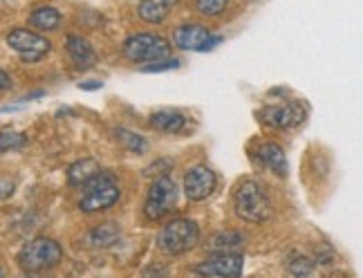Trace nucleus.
<instances>
[{"label":"nucleus","instance_id":"nucleus-1","mask_svg":"<svg viewBox=\"0 0 363 278\" xmlns=\"http://www.w3.org/2000/svg\"><path fill=\"white\" fill-rule=\"evenodd\" d=\"M235 213L245 222H254L260 225L272 216V198L267 189H264L256 179H245V182L235 189L233 196Z\"/></svg>","mask_w":363,"mask_h":278},{"label":"nucleus","instance_id":"nucleus-2","mask_svg":"<svg viewBox=\"0 0 363 278\" xmlns=\"http://www.w3.org/2000/svg\"><path fill=\"white\" fill-rule=\"evenodd\" d=\"M63 260V249L57 240L45 238H34L27 243L18 252V265L25 272H48L52 267H57Z\"/></svg>","mask_w":363,"mask_h":278},{"label":"nucleus","instance_id":"nucleus-3","mask_svg":"<svg viewBox=\"0 0 363 278\" xmlns=\"http://www.w3.org/2000/svg\"><path fill=\"white\" fill-rule=\"evenodd\" d=\"M198 240H200V227L189 218H175L171 222H166L157 235L160 249L171 256L189 252Z\"/></svg>","mask_w":363,"mask_h":278},{"label":"nucleus","instance_id":"nucleus-4","mask_svg":"<svg viewBox=\"0 0 363 278\" xmlns=\"http://www.w3.org/2000/svg\"><path fill=\"white\" fill-rule=\"evenodd\" d=\"M171 54L169 40L157 34H135L125 38L123 43V57L133 63H152L166 59Z\"/></svg>","mask_w":363,"mask_h":278},{"label":"nucleus","instance_id":"nucleus-5","mask_svg":"<svg viewBox=\"0 0 363 278\" xmlns=\"http://www.w3.org/2000/svg\"><path fill=\"white\" fill-rule=\"evenodd\" d=\"M175 202H177V184L169 175H162L150 184L144 213L148 220H162L164 216H169L173 211Z\"/></svg>","mask_w":363,"mask_h":278},{"label":"nucleus","instance_id":"nucleus-6","mask_svg":"<svg viewBox=\"0 0 363 278\" xmlns=\"http://www.w3.org/2000/svg\"><path fill=\"white\" fill-rule=\"evenodd\" d=\"M7 45L21 54V59L25 63H36L45 57L50 52L52 43L48 38H43L40 34L32 32V30H23V27H16V30H11L9 36H7Z\"/></svg>","mask_w":363,"mask_h":278},{"label":"nucleus","instance_id":"nucleus-7","mask_svg":"<svg viewBox=\"0 0 363 278\" xmlns=\"http://www.w3.org/2000/svg\"><path fill=\"white\" fill-rule=\"evenodd\" d=\"M245 267V260L240 254L222 252L216 256H208L200 265H195V274L204 278H240Z\"/></svg>","mask_w":363,"mask_h":278},{"label":"nucleus","instance_id":"nucleus-8","mask_svg":"<svg viewBox=\"0 0 363 278\" xmlns=\"http://www.w3.org/2000/svg\"><path fill=\"white\" fill-rule=\"evenodd\" d=\"M220 36L211 34L204 25L198 23H189V25H179L175 34H173V43L179 50H191V52H206L220 43Z\"/></svg>","mask_w":363,"mask_h":278},{"label":"nucleus","instance_id":"nucleus-9","mask_svg":"<svg viewBox=\"0 0 363 278\" xmlns=\"http://www.w3.org/2000/svg\"><path fill=\"white\" fill-rule=\"evenodd\" d=\"M216 184H218L216 173L204 164L193 166V169H189V173L184 175V193L193 202L206 200L216 191Z\"/></svg>","mask_w":363,"mask_h":278},{"label":"nucleus","instance_id":"nucleus-10","mask_svg":"<svg viewBox=\"0 0 363 278\" xmlns=\"http://www.w3.org/2000/svg\"><path fill=\"white\" fill-rule=\"evenodd\" d=\"M262 121L276 128H296L305 119V108L298 101H285L281 106H269L262 110Z\"/></svg>","mask_w":363,"mask_h":278},{"label":"nucleus","instance_id":"nucleus-11","mask_svg":"<svg viewBox=\"0 0 363 278\" xmlns=\"http://www.w3.org/2000/svg\"><path fill=\"white\" fill-rule=\"evenodd\" d=\"M121 196V189L117 182L106 184L101 189H92L83 193V198L79 202V208L83 213H94V211H104V208H110L113 204H117Z\"/></svg>","mask_w":363,"mask_h":278},{"label":"nucleus","instance_id":"nucleus-12","mask_svg":"<svg viewBox=\"0 0 363 278\" xmlns=\"http://www.w3.org/2000/svg\"><path fill=\"white\" fill-rule=\"evenodd\" d=\"M65 50H67V54H69V59H72L79 67H90V65H94V61H96V54H94L92 45H90L83 36L69 34V36L65 38Z\"/></svg>","mask_w":363,"mask_h":278},{"label":"nucleus","instance_id":"nucleus-13","mask_svg":"<svg viewBox=\"0 0 363 278\" xmlns=\"http://www.w3.org/2000/svg\"><path fill=\"white\" fill-rule=\"evenodd\" d=\"M258 160L267 166L269 171H274L276 175H281L285 177L287 171H289V164H287V157H285V150L278 146V144H260L258 148Z\"/></svg>","mask_w":363,"mask_h":278},{"label":"nucleus","instance_id":"nucleus-14","mask_svg":"<svg viewBox=\"0 0 363 278\" xmlns=\"http://www.w3.org/2000/svg\"><path fill=\"white\" fill-rule=\"evenodd\" d=\"M177 5V0H142L137 7L139 18L146 23H162L171 13V9Z\"/></svg>","mask_w":363,"mask_h":278},{"label":"nucleus","instance_id":"nucleus-15","mask_svg":"<svg viewBox=\"0 0 363 278\" xmlns=\"http://www.w3.org/2000/svg\"><path fill=\"white\" fill-rule=\"evenodd\" d=\"M96 173H101L99 162L92 160V157L79 160V162H74V164L67 169V182L72 184V187H83V184H86L88 179H92Z\"/></svg>","mask_w":363,"mask_h":278},{"label":"nucleus","instance_id":"nucleus-16","mask_svg":"<svg viewBox=\"0 0 363 278\" xmlns=\"http://www.w3.org/2000/svg\"><path fill=\"white\" fill-rule=\"evenodd\" d=\"M150 126L162 133H182L186 126V117L177 113V110H160L150 117Z\"/></svg>","mask_w":363,"mask_h":278},{"label":"nucleus","instance_id":"nucleus-17","mask_svg":"<svg viewBox=\"0 0 363 278\" xmlns=\"http://www.w3.org/2000/svg\"><path fill=\"white\" fill-rule=\"evenodd\" d=\"M30 25L38 32H52L61 25V13L54 7H38L30 13Z\"/></svg>","mask_w":363,"mask_h":278},{"label":"nucleus","instance_id":"nucleus-18","mask_svg":"<svg viewBox=\"0 0 363 278\" xmlns=\"http://www.w3.org/2000/svg\"><path fill=\"white\" fill-rule=\"evenodd\" d=\"M121 238V229L115 225V222H104L101 227H96L88 233V245L92 247H110L115 245Z\"/></svg>","mask_w":363,"mask_h":278},{"label":"nucleus","instance_id":"nucleus-19","mask_svg":"<svg viewBox=\"0 0 363 278\" xmlns=\"http://www.w3.org/2000/svg\"><path fill=\"white\" fill-rule=\"evenodd\" d=\"M289 272L294 274L296 278H323L318 272V267L314 265V260L298 256L289 260Z\"/></svg>","mask_w":363,"mask_h":278},{"label":"nucleus","instance_id":"nucleus-20","mask_svg":"<svg viewBox=\"0 0 363 278\" xmlns=\"http://www.w3.org/2000/svg\"><path fill=\"white\" fill-rule=\"evenodd\" d=\"M115 135H117V142L123 144L128 150L133 152H144L146 150V142L139 135H135L133 130H125V128H115Z\"/></svg>","mask_w":363,"mask_h":278},{"label":"nucleus","instance_id":"nucleus-21","mask_svg":"<svg viewBox=\"0 0 363 278\" xmlns=\"http://www.w3.org/2000/svg\"><path fill=\"white\" fill-rule=\"evenodd\" d=\"M27 144V137L16 130H3L0 133V152L7 150H21Z\"/></svg>","mask_w":363,"mask_h":278},{"label":"nucleus","instance_id":"nucleus-22","mask_svg":"<svg viewBox=\"0 0 363 278\" xmlns=\"http://www.w3.org/2000/svg\"><path fill=\"white\" fill-rule=\"evenodd\" d=\"M229 0H198V11L204 16H220L227 9Z\"/></svg>","mask_w":363,"mask_h":278},{"label":"nucleus","instance_id":"nucleus-23","mask_svg":"<svg viewBox=\"0 0 363 278\" xmlns=\"http://www.w3.org/2000/svg\"><path fill=\"white\" fill-rule=\"evenodd\" d=\"M245 243V238L238 233V231H227V233H220V235H216V240H213V247L216 249H227L229 247H238V245H242Z\"/></svg>","mask_w":363,"mask_h":278},{"label":"nucleus","instance_id":"nucleus-24","mask_svg":"<svg viewBox=\"0 0 363 278\" xmlns=\"http://www.w3.org/2000/svg\"><path fill=\"white\" fill-rule=\"evenodd\" d=\"M175 67H179L177 59H160V61H152V63L144 65L142 70L144 72H164V70H175Z\"/></svg>","mask_w":363,"mask_h":278},{"label":"nucleus","instance_id":"nucleus-25","mask_svg":"<svg viewBox=\"0 0 363 278\" xmlns=\"http://www.w3.org/2000/svg\"><path fill=\"white\" fill-rule=\"evenodd\" d=\"M16 191V182L11 177H0V200H7Z\"/></svg>","mask_w":363,"mask_h":278},{"label":"nucleus","instance_id":"nucleus-26","mask_svg":"<svg viewBox=\"0 0 363 278\" xmlns=\"http://www.w3.org/2000/svg\"><path fill=\"white\" fill-rule=\"evenodd\" d=\"M9 88H11V77L5 70H0V90H9Z\"/></svg>","mask_w":363,"mask_h":278},{"label":"nucleus","instance_id":"nucleus-27","mask_svg":"<svg viewBox=\"0 0 363 278\" xmlns=\"http://www.w3.org/2000/svg\"><path fill=\"white\" fill-rule=\"evenodd\" d=\"M21 278H50V276H43V272H25V276Z\"/></svg>","mask_w":363,"mask_h":278},{"label":"nucleus","instance_id":"nucleus-28","mask_svg":"<svg viewBox=\"0 0 363 278\" xmlns=\"http://www.w3.org/2000/svg\"><path fill=\"white\" fill-rule=\"evenodd\" d=\"M94 88H101V83H81V90H94Z\"/></svg>","mask_w":363,"mask_h":278},{"label":"nucleus","instance_id":"nucleus-29","mask_svg":"<svg viewBox=\"0 0 363 278\" xmlns=\"http://www.w3.org/2000/svg\"><path fill=\"white\" fill-rule=\"evenodd\" d=\"M0 278H5V272H3V267H0Z\"/></svg>","mask_w":363,"mask_h":278}]
</instances>
